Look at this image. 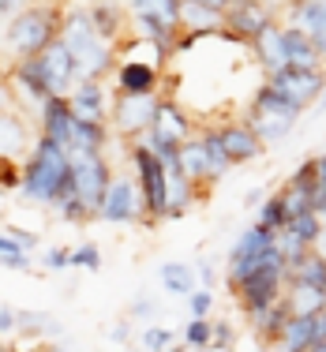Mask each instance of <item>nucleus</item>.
Returning <instances> with one entry per match:
<instances>
[{
    "instance_id": "f257e3e1",
    "label": "nucleus",
    "mask_w": 326,
    "mask_h": 352,
    "mask_svg": "<svg viewBox=\"0 0 326 352\" xmlns=\"http://www.w3.org/2000/svg\"><path fill=\"white\" fill-rule=\"evenodd\" d=\"M68 176H72V154L41 135L34 142V154L23 162V195H27L30 203L56 206L61 188H64Z\"/></svg>"
},
{
    "instance_id": "f03ea898",
    "label": "nucleus",
    "mask_w": 326,
    "mask_h": 352,
    "mask_svg": "<svg viewBox=\"0 0 326 352\" xmlns=\"http://www.w3.org/2000/svg\"><path fill=\"white\" fill-rule=\"evenodd\" d=\"M61 41L68 45V53L75 56V64H79V79H102V75L113 68V45L94 30L87 8H75V12L64 15Z\"/></svg>"
},
{
    "instance_id": "7ed1b4c3",
    "label": "nucleus",
    "mask_w": 326,
    "mask_h": 352,
    "mask_svg": "<svg viewBox=\"0 0 326 352\" xmlns=\"http://www.w3.org/2000/svg\"><path fill=\"white\" fill-rule=\"evenodd\" d=\"M61 23L53 8H41V4H30L23 8L19 15H12L8 23V49H12L19 60H34L41 56L56 38H61Z\"/></svg>"
},
{
    "instance_id": "20e7f679",
    "label": "nucleus",
    "mask_w": 326,
    "mask_h": 352,
    "mask_svg": "<svg viewBox=\"0 0 326 352\" xmlns=\"http://www.w3.org/2000/svg\"><path fill=\"white\" fill-rule=\"evenodd\" d=\"M281 255L278 248V232H270L266 225L252 221L244 232L237 236V244L229 248V258H225V289H237L248 274L263 270L266 263Z\"/></svg>"
},
{
    "instance_id": "39448f33",
    "label": "nucleus",
    "mask_w": 326,
    "mask_h": 352,
    "mask_svg": "<svg viewBox=\"0 0 326 352\" xmlns=\"http://www.w3.org/2000/svg\"><path fill=\"white\" fill-rule=\"evenodd\" d=\"M285 285H289V263H285V255H278L274 263H266L263 270L248 274V278L229 292H232V300H237L240 315H244L248 322H255L259 315L270 311V307L285 296Z\"/></svg>"
},
{
    "instance_id": "423d86ee",
    "label": "nucleus",
    "mask_w": 326,
    "mask_h": 352,
    "mask_svg": "<svg viewBox=\"0 0 326 352\" xmlns=\"http://www.w3.org/2000/svg\"><path fill=\"white\" fill-rule=\"evenodd\" d=\"M131 165L143 195V225H162L169 214V169L146 142H131Z\"/></svg>"
},
{
    "instance_id": "0eeeda50",
    "label": "nucleus",
    "mask_w": 326,
    "mask_h": 352,
    "mask_svg": "<svg viewBox=\"0 0 326 352\" xmlns=\"http://www.w3.org/2000/svg\"><path fill=\"white\" fill-rule=\"evenodd\" d=\"M72 176H75V195L94 210V217H102L105 195L116 180L105 154H72Z\"/></svg>"
},
{
    "instance_id": "6e6552de",
    "label": "nucleus",
    "mask_w": 326,
    "mask_h": 352,
    "mask_svg": "<svg viewBox=\"0 0 326 352\" xmlns=\"http://www.w3.org/2000/svg\"><path fill=\"white\" fill-rule=\"evenodd\" d=\"M266 82H274L281 94H289L300 109H312L326 94V72L323 68H296V64H285V68L266 75Z\"/></svg>"
},
{
    "instance_id": "1a4fd4ad",
    "label": "nucleus",
    "mask_w": 326,
    "mask_h": 352,
    "mask_svg": "<svg viewBox=\"0 0 326 352\" xmlns=\"http://www.w3.org/2000/svg\"><path fill=\"white\" fill-rule=\"evenodd\" d=\"M34 60H38L41 75H45L53 98H72V90L79 87V64H75V56L68 53V45L56 38L53 45L45 49V53L34 56Z\"/></svg>"
},
{
    "instance_id": "9d476101",
    "label": "nucleus",
    "mask_w": 326,
    "mask_h": 352,
    "mask_svg": "<svg viewBox=\"0 0 326 352\" xmlns=\"http://www.w3.org/2000/svg\"><path fill=\"white\" fill-rule=\"evenodd\" d=\"M270 27H278V19L263 0H240V4H229V12H225V30L240 41H259Z\"/></svg>"
},
{
    "instance_id": "9b49d317",
    "label": "nucleus",
    "mask_w": 326,
    "mask_h": 352,
    "mask_svg": "<svg viewBox=\"0 0 326 352\" xmlns=\"http://www.w3.org/2000/svg\"><path fill=\"white\" fill-rule=\"evenodd\" d=\"M135 217H143V195H139V184L128 176H116L113 188L105 195L102 206V221L109 225H131Z\"/></svg>"
},
{
    "instance_id": "f8f14e48",
    "label": "nucleus",
    "mask_w": 326,
    "mask_h": 352,
    "mask_svg": "<svg viewBox=\"0 0 326 352\" xmlns=\"http://www.w3.org/2000/svg\"><path fill=\"white\" fill-rule=\"evenodd\" d=\"M154 116H157L154 94H143V98L124 94L120 102H116V128H120L128 139H135V142L154 128Z\"/></svg>"
},
{
    "instance_id": "ddd939ff",
    "label": "nucleus",
    "mask_w": 326,
    "mask_h": 352,
    "mask_svg": "<svg viewBox=\"0 0 326 352\" xmlns=\"http://www.w3.org/2000/svg\"><path fill=\"white\" fill-rule=\"evenodd\" d=\"M217 139H221V146H225V154H229L232 165L255 162V157L263 154V146H266V142L259 139V131H255L248 120H240V124H221V128H217Z\"/></svg>"
},
{
    "instance_id": "4468645a",
    "label": "nucleus",
    "mask_w": 326,
    "mask_h": 352,
    "mask_svg": "<svg viewBox=\"0 0 326 352\" xmlns=\"http://www.w3.org/2000/svg\"><path fill=\"white\" fill-rule=\"evenodd\" d=\"M75 109L68 98H53L45 109H41V135L49 142H56L61 150H68L72 154V139H75Z\"/></svg>"
},
{
    "instance_id": "2eb2a0df",
    "label": "nucleus",
    "mask_w": 326,
    "mask_h": 352,
    "mask_svg": "<svg viewBox=\"0 0 326 352\" xmlns=\"http://www.w3.org/2000/svg\"><path fill=\"white\" fill-rule=\"evenodd\" d=\"M72 109L79 120H94V124H105V90H102V79H79V87L72 90Z\"/></svg>"
},
{
    "instance_id": "dca6fc26",
    "label": "nucleus",
    "mask_w": 326,
    "mask_h": 352,
    "mask_svg": "<svg viewBox=\"0 0 326 352\" xmlns=\"http://www.w3.org/2000/svg\"><path fill=\"white\" fill-rule=\"evenodd\" d=\"M180 173L188 176V180L195 184L199 191L214 184V180H210V157H206V142H203V135H191V139L180 146Z\"/></svg>"
},
{
    "instance_id": "f3484780",
    "label": "nucleus",
    "mask_w": 326,
    "mask_h": 352,
    "mask_svg": "<svg viewBox=\"0 0 326 352\" xmlns=\"http://www.w3.org/2000/svg\"><path fill=\"white\" fill-rule=\"evenodd\" d=\"M116 87H120V94H131V98L154 94L157 68L154 64H143V60H124L120 68H116Z\"/></svg>"
},
{
    "instance_id": "a211bd4d",
    "label": "nucleus",
    "mask_w": 326,
    "mask_h": 352,
    "mask_svg": "<svg viewBox=\"0 0 326 352\" xmlns=\"http://www.w3.org/2000/svg\"><path fill=\"white\" fill-rule=\"evenodd\" d=\"M281 45H285V64H296V68H323L319 45H315V38H307L304 30L281 27Z\"/></svg>"
},
{
    "instance_id": "6ab92c4d",
    "label": "nucleus",
    "mask_w": 326,
    "mask_h": 352,
    "mask_svg": "<svg viewBox=\"0 0 326 352\" xmlns=\"http://www.w3.org/2000/svg\"><path fill=\"white\" fill-rule=\"evenodd\" d=\"M289 318H292V307H289V300L281 296L278 304L270 307V311H263V315H259L255 322H252L259 345H263V349H278V341H281V333H285Z\"/></svg>"
},
{
    "instance_id": "aec40b11",
    "label": "nucleus",
    "mask_w": 326,
    "mask_h": 352,
    "mask_svg": "<svg viewBox=\"0 0 326 352\" xmlns=\"http://www.w3.org/2000/svg\"><path fill=\"white\" fill-rule=\"evenodd\" d=\"M289 281L326 292V255L315 248V251H304L300 258H292L289 263Z\"/></svg>"
},
{
    "instance_id": "412c9836",
    "label": "nucleus",
    "mask_w": 326,
    "mask_h": 352,
    "mask_svg": "<svg viewBox=\"0 0 326 352\" xmlns=\"http://www.w3.org/2000/svg\"><path fill=\"white\" fill-rule=\"evenodd\" d=\"M289 27L304 30L307 38H319L326 30V0H292L289 4Z\"/></svg>"
},
{
    "instance_id": "4be33fe9",
    "label": "nucleus",
    "mask_w": 326,
    "mask_h": 352,
    "mask_svg": "<svg viewBox=\"0 0 326 352\" xmlns=\"http://www.w3.org/2000/svg\"><path fill=\"white\" fill-rule=\"evenodd\" d=\"M180 27L188 30V34H210V30H225V12H214V8L199 4V0H184Z\"/></svg>"
},
{
    "instance_id": "5701e85b",
    "label": "nucleus",
    "mask_w": 326,
    "mask_h": 352,
    "mask_svg": "<svg viewBox=\"0 0 326 352\" xmlns=\"http://www.w3.org/2000/svg\"><path fill=\"white\" fill-rule=\"evenodd\" d=\"M157 281H162V289L169 292V296H191V292L199 289V274L191 263H162Z\"/></svg>"
},
{
    "instance_id": "b1692460",
    "label": "nucleus",
    "mask_w": 326,
    "mask_h": 352,
    "mask_svg": "<svg viewBox=\"0 0 326 352\" xmlns=\"http://www.w3.org/2000/svg\"><path fill=\"white\" fill-rule=\"evenodd\" d=\"M154 131L177 139V142H188L191 139V120L184 116V109L177 102H157V116H154Z\"/></svg>"
},
{
    "instance_id": "393cba45",
    "label": "nucleus",
    "mask_w": 326,
    "mask_h": 352,
    "mask_svg": "<svg viewBox=\"0 0 326 352\" xmlns=\"http://www.w3.org/2000/svg\"><path fill=\"white\" fill-rule=\"evenodd\" d=\"M252 109H255V113H278V116H292V120H300V113H304V109H300L296 102H292L289 94H281V90L274 87V82H263V87L255 90V102H252Z\"/></svg>"
},
{
    "instance_id": "a878e982",
    "label": "nucleus",
    "mask_w": 326,
    "mask_h": 352,
    "mask_svg": "<svg viewBox=\"0 0 326 352\" xmlns=\"http://www.w3.org/2000/svg\"><path fill=\"white\" fill-rule=\"evenodd\" d=\"M15 79H19V87L27 90V98H30L34 105L45 109L49 102H53V90H49V82H45V75H41L38 60H19V68H15Z\"/></svg>"
},
{
    "instance_id": "bb28decb",
    "label": "nucleus",
    "mask_w": 326,
    "mask_h": 352,
    "mask_svg": "<svg viewBox=\"0 0 326 352\" xmlns=\"http://www.w3.org/2000/svg\"><path fill=\"white\" fill-rule=\"evenodd\" d=\"M128 4L135 19H157V23H169V27H180L184 0H128Z\"/></svg>"
},
{
    "instance_id": "cd10ccee",
    "label": "nucleus",
    "mask_w": 326,
    "mask_h": 352,
    "mask_svg": "<svg viewBox=\"0 0 326 352\" xmlns=\"http://www.w3.org/2000/svg\"><path fill=\"white\" fill-rule=\"evenodd\" d=\"M109 146V128L94 120H75V139H72V154H105Z\"/></svg>"
},
{
    "instance_id": "c85d7f7f",
    "label": "nucleus",
    "mask_w": 326,
    "mask_h": 352,
    "mask_svg": "<svg viewBox=\"0 0 326 352\" xmlns=\"http://www.w3.org/2000/svg\"><path fill=\"white\" fill-rule=\"evenodd\" d=\"M252 45H255V56H259V64H263L266 72L285 68V45H281V27H270L259 41H252Z\"/></svg>"
},
{
    "instance_id": "c756f323",
    "label": "nucleus",
    "mask_w": 326,
    "mask_h": 352,
    "mask_svg": "<svg viewBox=\"0 0 326 352\" xmlns=\"http://www.w3.org/2000/svg\"><path fill=\"white\" fill-rule=\"evenodd\" d=\"M27 150V128L23 120H15L12 113H0V157H12Z\"/></svg>"
},
{
    "instance_id": "7c9ffc66",
    "label": "nucleus",
    "mask_w": 326,
    "mask_h": 352,
    "mask_svg": "<svg viewBox=\"0 0 326 352\" xmlns=\"http://www.w3.org/2000/svg\"><path fill=\"white\" fill-rule=\"evenodd\" d=\"M285 300H289L292 315H315L326 307V292L307 289V285H292V281L285 285Z\"/></svg>"
},
{
    "instance_id": "2f4dec72",
    "label": "nucleus",
    "mask_w": 326,
    "mask_h": 352,
    "mask_svg": "<svg viewBox=\"0 0 326 352\" xmlns=\"http://www.w3.org/2000/svg\"><path fill=\"white\" fill-rule=\"evenodd\" d=\"M259 225H266L270 232H281L289 225V206H285V199H281V191H274V195H266V203L259 206V217H255Z\"/></svg>"
},
{
    "instance_id": "473e14b6",
    "label": "nucleus",
    "mask_w": 326,
    "mask_h": 352,
    "mask_svg": "<svg viewBox=\"0 0 326 352\" xmlns=\"http://www.w3.org/2000/svg\"><path fill=\"white\" fill-rule=\"evenodd\" d=\"M90 12V23H94V30L102 34L105 41H113L116 34H120V8H113V4H94V8H87Z\"/></svg>"
},
{
    "instance_id": "72a5a7b5",
    "label": "nucleus",
    "mask_w": 326,
    "mask_h": 352,
    "mask_svg": "<svg viewBox=\"0 0 326 352\" xmlns=\"http://www.w3.org/2000/svg\"><path fill=\"white\" fill-rule=\"evenodd\" d=\"M210 341H214V318H191V322L184 326V345L180 349L203 352V349H210Z\"/></svg>"
},
{
    "instance_id": "f704fd0d",
    "label": "nucleus",
    "mask_w": 326,
    "mask_h": 352,
    "mask_svg": "<svg viewBox=\"0 0 326 352\" xmlns=\"http://www.w3.org/2000/svg\"><path fill=\"white\" fill-rule=\"evenodd\" d=\"M203 142H206V157H210V180L217 184V180H221L225 173L232 169V162H229V154H225L221 139H217V128L203 131Z\"/></svg>"
},
{
    "instance_id": "c9c22d12",
    "label": "nucleus",
    "mask_w": 326,
    "mask_h": 352,
    "mask_svg": "<svg viewBox=\"0 0 326 352\" xmlns=\"http://www.w3.org/2000/svg\"><path fill=\"white\" fill-rule=\"evenodd\" d=\"M0 263L12 266V270H27V266H30V251L23 248L12 232H4V236H0Z\"/></svg>"
},
{
    "instance_id": "e433bc0d",
    "label": "nucleus",
    "mask_w": 326,
    "mask_h": 352,
    "mask_svg": "<svg viewBox=\"0 0 326 352\" xmlns=\"http://www.w3.org/2000/svg\"><path fill=\"white\" fill-rule=\"evenodd\" d=\"M139 349L143 352H169L173 349V330L169 326H146L139 333Z\"/></svg>"
},
{
    "instance_id": "4c0bfd02",
    "label": "nucleus",
    "mask_w": 326,
    "mask_h": 352,
    "mask_svg": "<svg viewBox=\"0 0 326 352\" xmlns=\"http://www.w3.org/2000/svg\"><path fill=\"white\" fill-rule=\"evenodd\" d=\"M72 266H79V270H102V251H98V244L72 248Z\"/></svg>"
},
{
    "instance_id": "58836bf2",
    "label": "nucleus",
    "mask_w": 326,
    "mask_h": 352,
    "mask_svg": "<svg viewBox=\"0 0 326 352\" xmlns=\"http://www.w3.org/2000/svg\"><path fill=\"white\" fill-rule=\"evenodd\" d=\"M210 349H217V352H232V349H237V330H232L229 318H214V341H210Z\"/></svg>"
},
{
    "instance_id": "ea45409f",
    "label": "nucleus",
    "mask_w": 326,
    "mask_h": 352,
    "mask_svg": "<svg viewBox=\"0 0 326 352\" xmlns=\"http://www.w3.org/2000/svg\"><path fill=\"white\" fill-rule=\"evenodd\" d=\"M210 311H214V292L210 289H195L188 296V315L191 318H210Z\"/></svg>"
},
{
    "instance_id": "a19ab883",
    "label": "nucleus",
    "mask_w": 326,
    "mask_h": 352,
    "mask_svg": "<svg viewBox=\"0 0 326 352\" xmlns=\"http://www.w3.org/2000/svg\"><path fill=\"white\" fill-rule=\"evenodd\" d=\"M8 188H23V165L12 157H0V191Z\"/></svg>"
},
{
    "instance_id": "79ce46f5",
    "label": "nucleus",
    "mask_w": 326,
    "mask_h": 352,
    "mask_svg": "<svg viewBox=\"0 0 326 352\" xmlns=\"http://www.w3.org/2000/svg\"><path fill=\"white\" fill-rule=\"evenodd\" d=\"M41 263H45L49 270H64V266H72V248H49L45 255H41Z\"/></svg>"
},
{
    "instance_id": "37998d69",
    "label": "nucleus",
    "mask_w": 326,
    "mask_h": 352,
    "mask_svg": "<svg viewBox=\"0 0 326 352\" xmlns=\"http://www.w3.org/2000/svg\"><path fill=\"white\" fill-rule=\"evenodd\" d=\"M154 311H157V304H154V300H150V296H139L135 304H131V311H128V318H150V315H154Z\"/></svg>"
},
{
    "instance_id": "c03bdc74",
    "label": "nucleus",
    "mask_w": 326,
    "mask_h": 352,
    "mask_svg": "<svg viewBox=\"0 0 326 352\" xmlns=\"http://www.w3.org/2000/svg\"><path fill=\"white\" fill-rule=\"evenodd\" d=\"M15 326H19V311H12V307H0V333H12Z\"/></svg>"
},
{
    "instance_id": "a18cd8bd",
    "label": "nucleus",
    "mask_w": 326,
    "mask_h": 352,
    "mask_svg": "<svg viewBox=\"0 0 326 352\" xmlns=\"http://www.w3.org/2000/svg\"><path fill=\"white\" fill-rule=\"evenodd\" d=\"M12 236L19 240V244L27 248V251H34V248H38V236H34V232H23V229H12Z\"/></svg>"
},
{
    "instance_id": "49530a36",
    "label": "nucleus",
    "mask_w": 326,
    "mask_h": 352,
    "mask_svg": "<svg viewBox=\"0 0 326 352\" xmlns=\"http://www.w3.org/2000/svg\"><path fill=\"white\" fill-rule=\"evenodd\" d=\"M315 214L326 221V184H319V195H315Z\"/></svg>"
},
{
    "instance_id": "de8ad7c7",
    "label": "nucleus",
    "mask_w": 326,
    "mask_h": 352,
    "mask_svg": "<svg viewBox=\"0 0 326 352\" xmlns=\"http://www.w3.org/2000/svg\"><path fill=\"white\" fill-rule=\"evenodd\" d=\"M113 341H116V345H124V341H128V318L113 326Z\"/></svg>"
},
{
    "instance_id": "09e8293b",
    "label": "nucleus",
    "mask_w": 326,
    "mask_h": 352,
    "mask_svg": "<svg viewBox=\"0 0 326 352\" xmlns=\"http://www.w3.org/2000/svg\"><path fill=\"white\" fill-rule=\"evenodd\" d=\"M199 4L214 8V12H229V4H232V0H199Z\"/></svg>"
},
{
    "instance_id": "8fccbe9b",
    "label": "nucleus",
    "mask_w": 326,
    "mask_h": 352,
    "mask_svg": "<svg viewBox=\"0 0 326 352\" xmlns=\"http://www.w3.org/2000/svg\"><path fill=\"white\" fill-rule=\"evenodd\" d=\"M30 352H68L64 345H53V341H45V345H38V349H30Z\"/></svg>"
},
{
    "instance_id": "3c124183",
    "label": "nucleus",
    "mask_w": 326,
    "mask_h": 352,
    "mask_svg": "<svg viewBox=\"0 0 326 352\" xmlns=\"http://www.w3.org/2000/svg\"><path fill=\"white\" fill-rule=\"evenodd\" d=\"M8 102H12V94H8V87L0 82V113H8Z\"/></svg>"
},
{
    "instance_id": "603ef678",
    "label": "nucleus",
    "mask_w": 326,
    "mask_h": 352,
    "mask_svg": "<svg viewBox=\"0 0 326 352\" xmlns=\"http://www.w3.org/2000/svg\"><path fill=\"white\" fill-rule=\"evenodd\" d=\"M315 45H319V56H323V64H326V30H323L319 38H315Z\"/></svg>"
},
{
    "instance_id": "864d4df0",
    "label": "nucleus",
    "mask_w": 326,
    "mask_h": 352,
    "mask_svg": "<svg viewBox=\"0 0 326 352\" xmlns=\"http://www.w3.org/2000/svg\"><path fill=\"white\" fill-rule=\"evenodd\" d=\"M0 352H15V349L12 345H0Z\"/></svg>"
},
{
    "instance_id": "5fc2aeb1",
    "label": "nucleus",
    "mask_w": 326,
    "mask_h": 352,
    "mask_svg": "<svg viewBox=\"0 0 326 352\" xmlns=\"http://www.w3.org/2000/svg\"><path fill=\"white\" fill-rule=\"evenodd\" d=\"M323 109H326V94H323Z\"/></svg>"
},
{
    "instance_id": "6e6d98bb",
    "label": "nucleus",
    "mask_w": 326,
    "mask_h": 352,
    "mask_svg": "<svg viewBox=\"0 0 326 352\" xmlns=\"http://www.w3.org/2000/svg\"><path fill=\"white\" fill-rule=\"evenodd\" d=\"M232 4H240V0H232Z\"/></svg>"
}]
</instances>
